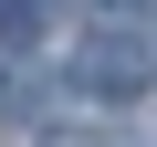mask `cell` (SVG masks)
Returning <instances> with one entry per match:
<instances>
[{
	"label": "cell",
	"mask_w": 157,
	"mask_h": 147,
	"mask_svg": "<svg viewBox=\"0 0 157 147\" xmlns=\"http://www.w3.org/2000/svg\"><path fill=\"white\" fill-rule=\"evenodd\" d=\"M52 32V0H0V42H11V53H32Z\"/></svg>",
	"instance_id": "cell-2"
},
{
	"label": "cell",
	"mask_w": 157,
	"mask_h": 147,
	"mask_svg": "<svg viewBox=\"0 0 157 147\" xmlns=\"http://www.w3.org/2000/svg\"><path fill=\"white\" fill-rule=\"evenodd\" d=\"M0 116L32 126V116H42V74H0Z\"/></svg>",
	"instance_id": "cell-3"
},
{
	"label": "cell",
	"mask_w": 157,
	"mask_h": 147,
	"mask_svg": "<svg viewBox=\"0 0 157 147\" xmlns=\"http://www.w3.org/2000/svg\"><path fill=\"white\" fill-rule=\"evenodd\" d=\"M52 147H94V137H52Z\"/></svg>",
	"instance_id": "cell-5"
},
{
	"label": "cell",
	"mask_w": 157,
	"mask_h": 147,
	"mask_svg": "<svg viewBox=\"0 0 157 147\" xmlns=\"http://www.w3.org/2000/svg\"><path fill=\"white\" fill-rule=\"evenodd\" d=\"M73 84H84V95H115V105H136V95H147V21H105L84 53H73Z\"/></svg>",
	"instance_id": "cell-1"
},
{
	"label": "cell",
	"mask_w": 157,
	"mask_h": 147,
	"mask_svg": "<svg viewBox=\"0 0 157 147\" xmlns=\"http://www.w3.org/2000/svg\"><path fill=\"white\" fill-rule=\"evenodd\" d=\"M94 11H105V21H147V0H94Z\"/></svg>",
	"instance_id": "cell-4"
}]
</instances>
